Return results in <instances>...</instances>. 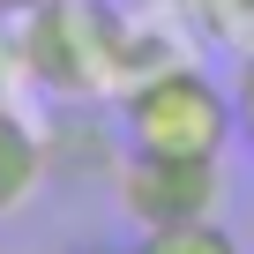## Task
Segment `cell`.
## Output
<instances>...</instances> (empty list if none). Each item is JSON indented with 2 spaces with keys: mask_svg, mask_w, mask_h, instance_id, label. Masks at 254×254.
I'll use <instances>...</instances> for the list:
<instances>
[{
  "mask_svg": "<svg viewBox=\"0 0 254 254\" xmlns=\"http://www.w3.org/2000/svg\"><path fill=\"white\" fill-rule=\"evenodd\" d=\"M232 127H239L232 97H224L202 67H180V60L150 67L135 90L120 97V135H127V150H165V157H224Z\"/></svg>",
  "mask_w": 254,
  "mask_h": 254,
  "instance_id": "obj_1",
  "label": "cell"
},
{
  "mask_svg": "<svg viewBox=\"0 0 254 254\" xmlns=\"http://www.w3.org/2000/svg\"><path fill=\"white\" fill-rule=\"evenodd\" d=\"M23 60L45 90L82 97L112 75V53L97 45V8H67V0H38L23 15Z\"/></svg>",
  "mask_w": 254,
  "mask_h": 254,
  "instance_id": "obj_2",
  "label": "cell"
},
{
  "mask_svg": "<svg viewBox=\"0 0 254 254\" xmlns=\"http://www.w3.org/2000/svg\"><path fill=\"white\" fill-rule=\"evenodd\" d=\"M112 187H120V209L135 217L142 232H157V224H187V217H209V202H217V157L127 150Z\"/></svg>",
  "mask_w": 254,
  "mask_h": 254,
  "instance_id": "obj_3",
  "label": "cell"
},
{
  "mask_svg": "<svg viewBox=\"0 0 254 254\" xmlns=\"http://www.w3.org/2000/svg\"><path fill=\"white\" fill-rule=\"evenodd\" d=\"M45 135L15 112V105H0V217H15L30 209V194L45 187Z\"/></svg>",
  "mask_w": 254,
  "mask_h": 254,
  "instance_id": "obj_4",
  "label": "cell"
},
{
  "mask_svg": "<svg viewBox=\"0 0 254 254\" xmlns=\"http://www.w3.org/2000/svg\"><path fill=\"white\" fill-rule=\"evenodd\" d=\"M135 254H239V239H232L224 224H209V217H187V224H157V232H142Z\"/></svg>",
  "mask_w": 254,
  "mask_h": 254,
  "instance_id": "obj_5",
  "label": "cell"
},
{
  "mask_svg": "<svg viewBox=\"0 0 254 254\" xmlns=\"http://www.w3.org/2000/svg\"><path fill=\"white\" fill-rule=\"evenodd\" d=\"M232 112H239V135L254 142V53H247L239 75H232Z\"/></svg>",
  "mask_w": 254,
  "mask_h": 254,
  "instance_id": "obj_6",
  "label": "cell"
},
{
  "mask_svg": "<svg viewBox=\"0 0 254 254\" xmlns=\"http://www.w3.org/2000/svg\"><path fill=\"white\" fill-rule=\"evenodd\" d=\"M8 75H15V53H8V38H0V105H8Z\"/></svg>",
  "mask_w": 254,
  "mask_h": 254,
  "instance_id": "obj_7",
  "label": "cell"
},
{
  "mask_svg": "<svg viewBox=\"0 0 254 254\" xmlns=\"http://www.w3.org/2000/svg\"><path fill=\"white\" fill-rule=\"evenodd\" d=\"M38 8V0H0V15H30Z\"/></svg>",
  "mask_w": 254,
  "mask_h": 254,
  "instance_id": "obj_8",
  "label": "cell"
},
{
  "mask_svg": "<svg viewBox=\"0 0 254 254\" xmlns=\"http://www.w3.org/2000/svg\"><path fill=\"white\" fill-rule=\"evenodd\" d=\"M97 254H112V247H97Z\"/></svg>",
  "mask_w": 254,
  "mask_h": 254,
  "instance_id": "obj_9",
  "label": "cell"
}]
</instances>
